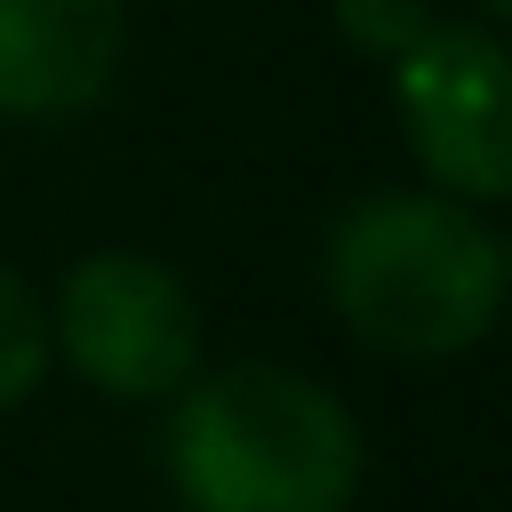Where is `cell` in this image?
Instances as JSON below:
<instances>
[{
  "instance_id": "1",
  "label": "cell",
  "mask_w": 512,
  "mask_h": 512,
  "mask_svg": "<svg viewBox=\"0 0 512 512\" xmlns=\"http://www.w3.org/2000/svg\"><path fill=\"white\" fill-rule=\"evenodd\" d=\"M160 472L184 512H352L368 448L352 408L304 368L232 360L168 400Z\"/></svg>"
},
{
  "instance_id": "2",
  "label": "cell",
  "mask_w": 512,
  "mask_h": 512,
  "mask_svg": "<svg viewBox=\"0 0 512 512\" xmlns=\"http://www.w3.org/2000/svg\"><path fill=\"white\" fill-rule=\"evenodd\" d=\"M504 232L448 192H360L320 240L336 320L392 360H456L504 312Z\"/></svg>"
},
{
  "instance_id": "3",
  "label": "cell",
  "mask_w": 512,
  "mask_h": 512,
  "mask_svg": "<svg viewBox=\"0 0 512 512\" xmlns=\"http://www.w3.org/2000/svg\"><path fill=\"white\" fill-rule=\"evenodd\" d=\"M48 344L104 400H176L200 376V304L144 248H88L48 296Z\"/></svg>"
},
{
  "instance_id": "4",
  "label": "cell",
  "mask_w": 512,
  "mask_h": 512,
  "mask_svg": "<svg viewBox=\"0 0 512 512\" xmlns=\"http://www.w3.org/2000/svg\"><path fill=\"white\" fill-rule=\"evenodd\" d=\"M400 136L432 192L464 208H496L512 192V128H504V40L496 24H432L400 64H384Z\"/></svg>"
},
{
  "instance_id": "5",
  "label": "cell",
  "mask_w": 512,
  "mask_h": 512,
  "mask_svg": "<svg viewBox=\"0 0 512 512\" xmlns=\"http://www.w3.org/2000/svg\"><path fill=\"white\" fill-rule=\"evenodd\" d=\"M128 64V0H0V120H80Z\"/></svg>"
},
{
  "instance_id": "6",
  "label": "cell",
  "mask_w": 512,
  "mask_h": 512,
  "mask_svg": "<svg viewBox=\"0 0 512 512\" xmlns=\"http://www.w3.org/2000/svg\"><path fill=\"white\" fill-rule=\"evenodd\" d=\"M56 368V344H48V304L24 288V272L0 264V416L24 408Z\"/></svg>"
},
{
  "instance_id": "7",
  "label": "cell",
  "mask_w": 512,
  "mask_h": 512,
  "mask_svg": "<svg viewBox=\"0 0 512 512\" xmlns=\"http://www.w3.org/2000/svg\"><path fill=\"white\" fill-rule=\"evenodd\" d=\"M328 24H336V40H344L352 56L400 64V56L440 24V8H432V0H328Z\"/></svg>"
},
{
  "instance_id": "8",
  "label": "cell",
  "mask_w": 512,
  "mask_h": 512,
  "mask_svg": "<svg viewBox=\"0 0 512 512\" xmlns=\"http://www.w3.org/2000/svg\"><path fill=\"white\" fill-rule=\"evenodd\" d=\"M472 8H480V24H504L512 16V0H472Z\"/></svg>"
}]
</instances>
